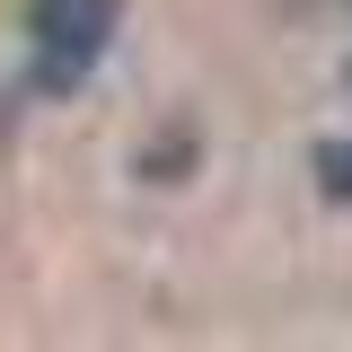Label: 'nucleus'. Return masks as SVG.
Here are the masks:
<instances>
[{"label":"nucleus","mask_w":352,"mask_h":352,"mask_svg":"<svg viewBox=\"0 0 352 352\" xmlns=\"http://www.w3.org/2000/svg\"><path fill=\"white\" fill-rule=\"evenodd\" d=\"M124 27V0H27V53H36V88L71 97V88L106 62V44Z\"/></svg>","instance_id":"f257e3e1"},{"label":"nucleus","mask_w":352,"mask_h":352,"mask_svg":"<svg viewBox=\"0 0 352 352\" xmlns=\"http://www.w3.org/2000/svg\"><path fill=\"white\" fill-rule=\"evenodd\" d=\"M317 194H326V203H352V132L317 150Z\"/></svg>","instance_id":"f03ea898"},{"label":"nucleus","mask_w":352,"mask_h":352,"mask_svg":"<svg viewBox=\"0 0 352 352\" xmlns=\"http://www.w3.org/2000/svg\"><path fill=\"white\" fill-rule=\"evenodd\" d=\"M344 88H352V62H344Z\"/></svg>","instance_id":"7ed1b4c3"}]
</instances>
